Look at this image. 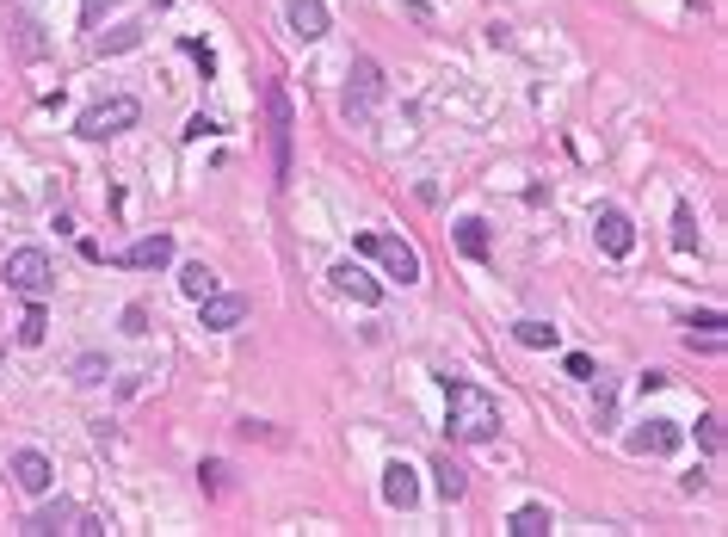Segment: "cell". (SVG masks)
Instances as JSON below:
<instances>
[{"label":"cell","mask_w":728,"mask_h":537,"mask_svg":"<svg viewBox=\"0 0 728 537\" xmlns=\"http://www.w3.org/2000/svg\"><path fill=\"white\" fill-rule=\"evenodd\" d=\"M105 7H112V0H81V25H99V19H105Z\"/></svg>","instance_id":"cell-29"},{"label":"cell","mask_w":728,"mask_h":537,"mask_svg":"<svg viewBox=\"0 0 728 537\" xmlns=\"http://www.w3.org/2000/svg\"><path fill=\"white\" fill-rule=\"evenodd\" d=\"M13 482H19L25 494H50V482H56L50 457H44V451H13Z\"/></svg>","instance_id":"cell-14"},{"label":"cell","mask_w":728,"mask_h":537,"mask_svg":"<svg viewBox=\"0 0 728 537\" xmlns=\"http://www.w3.org/2000/svg\"><path fill=\"white\" fill-rule=\"evenodd\" d=\"M198 315H204V328H216V334H229V328H241V321H247V297H229V291H210V297H198Z\"/></svg>","instance_id":"cell-11"},{"label":"cell","mask_w":728,"mask_h":537,"mask_svg":"<svg viewBox=\"0 0 728 537\" xmlns=\"http://www.w3.org/2000/svg\"><path fill=\"white\" fill-rule=\"evenodd\" d=\"M642 457H673L679 445H685V426L679 420H661V414H654V420H642V433L630 439Z\"/></svg>","instance_id":"cell-9"},{"label":"cell","mask_w":728,"mask_h":537,"mask_svg":"<svg viewBox=\"0 0 728 537\" xmlns=\"http://www.w3.org/2000/svg\"><path fill=\"white\" fill-rule=\"evenodd\" d=\"M327 278H334V291H340V297H352V303H364V309H377V303H383V284L364 272V266H352V260H340Z\"/></svg>","instance_id":"cell-8"},{"label":"cell","mask_w":728,"mask_h":537,"mask_svg":"<svg viewBox=\"0 0 728 537\" xmlns=\"http://www.w3.org/2000/svg\"><path fill=\"white\" fill-rule=\"evenodd\" d=\"M136 44H142V25L130 19V25H118V31H105V38H99V56H124Z\"/></svg>","instance_id":"cell-22"},{"label":"cell","mask_w":728,"mask_h":537,"mask_svg":"<svg viewBox=\"0 0 728 537\" xmlns=\"http://www.w3.org/2000/svg\"><path fill=\"white\" fill-rule=\"evenodd\" d=\"M284 19H290V38H303V44L327 38V0H290Z\"/></svg>","instance_id":"cell-13"},{"label":"cell","mask_w":728,"mask_h":537,"mask_svg":"<svg viewBox=\"0 0 728 537\" xmlns=\"http://www.w3.org/2000/svg\"><path fill=\"white\" fill-rule=\"evenodd\" d=\"M457 247H463L469 260H488V223L482 217H463L457 223Z\"/></svg>","instance_id":"cell-19"},{"label":"cell","mask_w":728,"mask_h":537,"mask_svg":"<svg viewBox=\"0 0 728 537\" xmlns=\"http://www.w3.org/2000/svg\"><path fill=\"white\" fill-rule=\"evenodd\" d=\"M383 500H389L395 513H414L420 507V470H414V463H389V470H383Z\"/></svg>","instance_id":"cell-10"},{"label":"cell","mask_w":728,"mask_h":537,"mask_svg":"<svg viewBox=\"0 0 728 537\" xmlns=\"http://www.w3.org/2000/svg\"><path fill=\"white\" fill-rule=\"evenodd\" d=\"M99 377H105V358H93V352H87L81 365H75V383H99Z\"/></svg>","instance_id":"cell-27"},{"label":"cell","mask_w":728,"mask_h":537,"mask_svg":"<svg viewBox=\"0 0 728 537\" xmlns=\"http://www.w3.org/2000/svg\"><path fill=\"white\" fill-rule=\"evenodd\" d=\"M260 93H266V118H272V179L284 186L290 179V99H284L278 81H266Z\"/></svg>","instance_id":"cell-4"},{"label":"cell","mask_w":728,"mask_h":537,"mask_svg":"<svg viewBox=\"0 0 728 537\" xmlns=\"http://www.w3.org/2000/svg\"><path fill=\"white\" fill-rule=\"evenodd\" d=\"M50 340V315H44V297H31L25 321H19V346H44Z\"/></svg>","instance_id":"cell-18"},{"label":"cell","mask_w":728,"mask_h":537,"mask_svg":"<svg viewBox=\"0 0 728 537\" xmlns=\"http://www.w3.org/2000/svg\"><path fill=\"white\" fill-rule=\"evenodd\" d=\"M68 519H75V507L68 500H56V507H38L25 519V537H56V531H68Z\"/></svg>","instance_id":"cell-16"},{"label":"cell","mask_w":728,"mask_h":537,"mask_svg":"<svg viewBox=\"0 0 728 537\" xmlns=\"http://www.w3.org/2000/svg\"><path fill=\"white\" fill-rule=\"evenodd\" d=\"M179 291H186L192 303H198V297H210V291H216V272H210L204 260H192V266H179Z\"/></svg>","instance_id":"cell-20"},{"label":"cell","mask_w":728,"mask_h":537,"mask_svg":"<svg viewBox=\"0 0 728 537\" xmlns=\"http://www.w3.org/2000/svg\"><path fill=\"white\" fill-rule=\"evenodd\" d=\"M445 408H451V439L463 445H488L500 433V402L463 377H445Z\"/></svg>","instance_id":"cell-1"},{"label":"cell","mask_w":728,"mask_h":537,"mask_svg":"<svg viewBox=\"0 0 728 537\" xmlns=\"http://www.w3.org/2000/svg\"><path fill=\"white\" fill-rule=\"evenodd\" d=\"M513 537H550L556 531V519H550V507H537V500H525V507L513 513V525H506Z\"/></svg>","instance_id":"cell-17"},{"label":"cell","mask_w":728,"mask_h":537,"mask_svg":"<svg viewBox=\"0 0 728 537\" xmlns=\"http://www.w3.org/2000/svg\"><path fill=\"white\" fill-rule=\"evenodd\" d=\"M118 260L136 266V272H161V266H173V235H142V241L124 247Z\"/></svg>","instance_id":"cell-12"},{"label":"cell","mask_w":728,"mask_h":537,"mask_svg":"<svg viewBox=\"0 0 728 537\" xmlns=\"http://www.w3.org/2000/svg\"><path fill=\"white\" fill-rule=\"evenodd\" d=\"M136 118H142V105H136L130 93H118V99H99V105H87V112H81V124H75V130H81L87 142H105V136H118V130H130Z\"/></svg>","instance_id":"cell-3"},{"label":"cell","mask_w":728,"mask_h":537,"mask_svg":"<svg viewBox=\"0 0 728 537\" xmlns=\"http://www.w3.org/2000/svg\"><path fill=\"white\" fill-rule=\"evenodd\" d=\"M358 247H364V254H377L389 278H402V284H420V254H414V247H408L402 235H358Z\"/></svg>","instance_id":"cell-5"},{"label":"cell","mask_w":728,"mask_h":537,"mask_svg":"<svg viewBox=\"0 0 728 537\" xmlns=\"http://www.w3.org/2000/svg\"><path fill=\"white\" fill-rule=\"evenodd\" d=\"M685 346H691V352H704V358H716V352H722V315H716V309H710V315H691Z\"/></svg>","instance_id":"cell-15"},{"label":"cell","mask_w":728,"mask_h":537,"mask_svg":"<svg viewBox=\"0 0 728 537\" xmlns=\"http://www.w3.org/2000/svg\"><path fill=\"white\" fill-rule=\"evenodd\" d=\"M698 445H704L710 457H722V414H704V420H698Z\"/></svg>","instance_id":"cell-24"},{"label":"cell","mask_w":728,"mask_h":537,"mask_svg":"<svg viewBox=\"0 0 728 537\" xmlns=\"http://www.w3.org/2000/svg\"><path fill=\"white\" fill-rule=\"evenodd\" d=\"M68 531H81V537H105V531H112V519H105V513H81V519H68Z\"/></svg>","instance_id":"cell-25"},{"label":"cell","mask_w":728,"mask_h":537,"mask_svg":"<svg viewBox=\"0 0 728 537\" xmlns=\"http://www.w3.org/2000/svg\"><path fill=\"white\" fill-rule=\"evenodd\" d=\"M432 476H439V494H445V500H463V470H451V463H439V470H432Z\"/></svg>","instance_id":"cell-26"},{"label":"cell","mask_w":728,"mask_h":537,"mask_svg":"<svg viewBox=\"0 0 728 537\" xmlns=\"http://www.w3.org/2000/svg\"><path fill=\"white\" fill-rule=\"evenodd\" d=\"M568 377H593V358L587 352H568Z\"/></svg>","instance_id":"cell-30"},{"label":"cell","mask_w":728,"mask_h":537,"mask_svg":"<svg viewBox=\"0 0 728 537\" xmlns=\"http://www.w3.org/2000/svg\"><path fill=\"white\" fill-rule=\"evenodd\" d=\"M593 235H599V247H605L611 260H624L630 247H636V223H630V217H624L617 204H605L599 217H593Z\"/></svg>","instance_id":"cell-7"},{"label":"cell","mask_w":728,"mask_h":537,"mask_svg":"<svg viewBox=\"0 0 728 537\" xmlns=\"http://www.w3.org/2000/svg\"><path fill=\"white\" fill-rule=\"evenodd\" d=\"M124 334H149V309H142V303L124 309Z\"/></svg>","instance_id":"cell-28"},{"label":"cell","mask_w":728,"mask_h":537,"mask_svg":"<svg viewBox=\"0 0 728 537\" xmlns=\"http://www.w3.org/2000/svg\"><path fill=\"white\" fill-rule=\"evenodd\" d=\"M161 7H167V0H161Z\"/></svg>","instance_id":"cell-31"},{"label":"cell","mask_w":728,"mask_h":537,"mask_svg":"<svg viewBox=\"0 0 728 537\" xmlns=\"http://www.w3.org/2000/svg\"><path fill=\"white\" fill-rule=\"evenodd\" d=\"M383 99V68L377 56H352V87H346V118H371Z\"/></svg>","instance_id":"cell-6"},{"label":"cell","mask_w":728,"mask_h":537,"mask_svg":"<svg viewBox=\"0 0 728 537\" xmlns=\"http://www.w3.org/2000/svg\"><path fill=\"white\" fill-rule=\"evenodd\" d=\"M513 340H519V346H531V352H550V346H556V328H550V321H519Z\"/></svg>","instance_id":"cell-23"},{"label":"cell","mask_w":728,"mask_h":537,"mask_svg":"<svg viewBox=\"0 0 728 537\" xmlns=\"http://www.w3.org/2000/svg\"><path fill=\"white\" fill-rule=\"evenodd\" d=\"M0 278H7V291H19V297H50L56 266H50L44 247H13V254L0 260Z\"/></svg>","instance_id":"cell-2"},{"label":"cell","mask_w":728,"mask_h":537,"mask_svg":"<svg viewBox=\"0 0 728 537\" xmlns=\"http://www.w3.org/2000/svg\"><path fill=\"white\" fill-rule=\"evenodd\" d=\"M673 247L679 254H698V217H691V204L673 210Z\"/></svg>","instance_id":"cell-21"}]
</instances>
